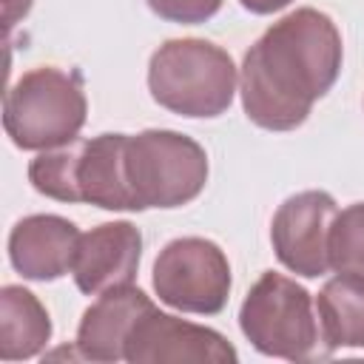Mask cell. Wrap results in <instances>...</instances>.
<instances>
[{
  "mask_svg": "<svg viewBox=\"0 0 364 364\" xmlns=\"http://www.w3.org/2000/svg\"><path fill=\"white\" fill-rule=\"evenodd\" d=\"M341 71V34L316 9H296L273 23L245 54L239 91L250 122L267 131L301 125Z\"/></svg>",
  "mask_w": 364,
  "mask_h": 364,
  "instance_id": "1",
  "label": "cell"
},
{
  "mask_svg": "<svg viewBox=\"0 0 364 364\" xmlns=\"http://www.w3.org/2000/svg\"><path fill=\"white\" fill-rule=\"evenodd\" d=\"M148 88L162 108L179 117H219L233 100L236 65L208 40H168L151 57Z\"/></svg>",
  "mask_w": 364,
  "mask_h": 364,
  "instance_id": "2",
  "label": "cell"
},
{
  "mask_svg": "<svg viewBox=\"0 0 364 364\" xmlns=\"http://www.w3.org/2000/svg\"><path fill=\"white\" fill-rule=\"evenodd\" d=\"M85 111L80 80L54 65H40L6 91L3 128L23 151H51L80 136Z\"/></svg>",
  "mask_w": 364,
  "mask_h": 364,
  "instance_id": "3",
  "label": "cell"
},
{
  "mask_svg": "<svg viewBox=\"0 0 364 364\" xmlns=\"http://www.w3.org/2000/svg\"><path fill=\"white\" fill-rule=\"evenodd\" d=\"M125 171L136 210L179 208L202 193L208 182V154L185 134L151 128L128 136Z\"/></svg>",
  "mask_w": 364,
  "mask_h": 364,
  "instance_id": "4",
  "label": "cell"
},
{
  "mask_svg": "<svg viewBox=\"0 0 364 364\" xmlns=\"http://www.w3.org/2000/svg\"><path fill=\"white\" fill-rule=\"evenodd\" d=\"M245 338L264 355L301 361L316 353L318 330L310 293L282 273H262L239 310Z\"/></svg>",
  "mask_w": 364,
  "mask_h": 364,
  "instance_id": "5",
  "label": "cell"
},
{
  "mask_svg": "<svg viewBox=\"0 0 364 364\" xmlns=\"http://www.w3.org/2000/svg\"><path fill=\"white\" fill-rule=\"evenodd\" d=\"M154 290L159 301L182 313L213 316L228 304L230 293L228 256L210 239H173L154 262Z\"/></svg>",
  "mask_w": 364,
  "mask_h": 364,
  "instance_id": "6",
  "label": "cell"
},
{
  "mask_svg": "<svg viewBox=\"0 0 364 364\" xmlns=\"http://www.w3.org/2000/svg\"><path fill=\"white\" fill-rule=\"evenodd\" d=\"M338 208L324 191H301L284 199L270 225V242L279 262L307 279L330 270V228Z\"/></svg>",
  "mask_w": 364,
  "mask_h": 364,
  "instance_id": "7",
  "label": "cell"
},
{
  "mask_svg": "<svg viewBox=\"0 0 364 364\" xmlns=\"http://www.w3.org/2000/svg\"><path fill=\"white\" fill-rule=\"evenodd\" d=\"M125 361L131 364H233L236 350L216 330L182 321L154 307L136 321L125 344Z\"/></svg>",
  "mask_w": 364,
  "mask_h": 364,
  "instance_id": "8",
  "label": "cell"
},
{
  "mask_svg": "<svg viewBox=\"0 0 364 364\" xmlns=\"http://www.w3.org/2000/svg\"><path fill=\"white\" fill-rule=\"evenodd\" d=\"M142 256V236L131 222H105L80 233L71 276L88 296L114 287H128L136 276Z\"/></svg>",
  "mask_w": 364,
  "mask_h": 364,
  "instance_id": "9",
  "label": "cell"
},
{
  "mask_svg": "<svg viewBox=\"0 0 364 364\" xmlns=\"http://www.w3.org/2000/svg\"><path fill=\"white\" fill-rule=\"evenodd\" d=\"M77 242L80 230L74 222L54 213H37L14 225L9 236V259L26 279L54 282L71 270Z\"/></svg>",
  "mask_w": 364,
  "mask_h": 364,
  "instance_id": "10",
  "label": "cell"
},
{
  "mask_svg": "<svg viewBox=\"0 0 364 364\" xmlns=\"http://www.w3.org/2000/svg\"><path fill=\"white\" fill-rule=\"evenodd\" d=\"M154 310V301L139 287H114L100 293V299L82 313L77 330V350L91 361H119L125 358V344L136 321Z\"/></svg>",
  "mask_w": 364,
  "mask_h": 364,
  "instance_id": "11",
  "label": "cell"
},
{
  "mask_svg": "<svg viewBox=\"0 0 364 364\" xmlns=\"http://www.w3.org/2000/svg\"><path fill=\"white\" fill-rule=\"evenodd\" d=\"M125 134H100L82 142L77 185L88 205L102 210H136V199L125 171Z\"/></svg>",
  "mask_w": 364,
  "mask_h": 364,
  "instance_id": "12",
  "label": "cell"
},
{
  "mask_svg": "<svg viewBox=\"0 0 364 364\" xmlns=\"http://www.w3.org/2000/svg\"><path fill=\"white\" fill-rule=\"evenodd\" d=\"M48 338L51 318L40 299L20 284H6L0 290V358H31L48 344Z\"/></svg>",
  "mask_w": 364,
  "mask_h": 364,
  "instance_id": "13",
  "label": "cell"
},
{
  "mask_svg": "<svg viewBox=\"0 0 364 364\" xmlns=\"http://www.w3.org/2000/svg\"><path fill=\"white\" fill-rule=\"evenodd\" d=\"M321 338L330 350L364 347V276L338 273L318 293Z\"/></svg>",
  "mask_w": 364,
  "mask_h": 364,
  "instance_id": "14",
  "label": "cell"
},
{
  "mask_svg": "<svg viewBox=\"0 0 364 364\" xmlns=\"http://www.w3.org/2000/svg\"><path fill=\"white\" fill-rule=\"evenodd\" d=\"M82 154V139H74L68 145L43 151L28 165V179L34 191L43 196H51L57 202H82L80 185H77V165Z\"/></svg>",
  "mask_w": 364,
  "mask_h": 364,
  "instance_id": "15",
  "label": "cell"
},
{
  "mask_svg": "<svg viewBox=\"0 0 364 364\" xmlns=\"http://www.w3.org/2000/svg\"><path fill=\"white\" fill-rule=\"evenodd\" d=\"M330 267L364 276V202L336 213L330 228Z\"/></svg>",
  "mask_w": 364,
  "mask_h": 364,
  "instance_id": "16",
  "label": "cell"
},
{
  "mask_svg": "<svg viewBox=\"0 0 364 364\" xmlns=\"http://www.w3.org/2000/svg\"><path fill=\"white\" fill-rule=\"evenodd\" d=\"M151 6L154 14H159L162 20L171 23H205L208 17H213L222 6V0H145Z\"/></svg>",
  "mask_w": 364,
  "mask_h": 364,
  "instance_id": "17",
  "label": "cell"
},
{
  "mask_svg": "<svg viewBox=\"0 0 364 364\" xmlns=\"http://www.w3.org/2000/svg\"><path fill=\"white\" fill-rule=\"evenodd\" d=\"M31 9V0H3V23L6 28H11L17 20H23Z\"/></svg>",
  "mask_w": 364,
  "mask_h": 364,
  "instance_id": "18",
  "label": "cell"
},
{
  "mask_svg": "<svg viewBox=\"0 0 364 364\" xmlns=\"http://www.w3.org/2000/svg\"><path fill=\"white\" fill-rule=\"evenodd\" d=\"M247 11H253V14H273V11H279V9H284L290 0H239Z\"/></svg>",
  "mask_w": 364,
  "mask_h": 364,
  "instance_id": "19",
  "label": "cell"
}]
</instances>
